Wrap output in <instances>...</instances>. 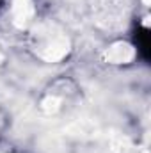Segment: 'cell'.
<instances>
[{
	"mask_svg": "<svg viewBox=\"0 0 151 153\" xmlns=\"http://www.w3.org/2000/svg\"><path fill=\"white\" fill-rule=\"evenodd\" d=\"M14 14H16V22H25L32 14V2L30 0H14Z\"/></svg>",
	"mask_w": 151,
	"mask_h": 153,
	"instance_id": "cell-1",
	"label": "cell"
}]
</instances>
